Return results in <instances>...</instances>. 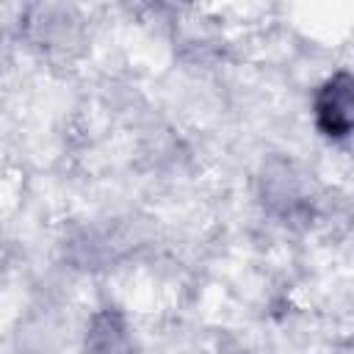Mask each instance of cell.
Wrapping results in <instances>:
<instances>
[{"mask_svg": "<svg viewBox=\"0 0 354 354\" xmlns=\"http://www.w3.org/2000/svg\"><path fill=\"white\" fill-rule=\"evenodd\" d=\"M315 122L326 138H348L351 133V75H332L315 97Z\"/></svg>", "mask_w": 354, "mask_h": 354, "instance_id": "6da1fadb", "label": "cell"}, {"mask_svg": "<svg viewBox=\"0 0 354 354\" xmlns=\"http://www.w3.org/2000/svg\"><path fill=\"white\" fill-rule=\"evenodd\" d=\"M86 351L88 354H130L124 321L111 310L94 315V324L88 329V340H86Z\"/></svg>", "mask_w": 354, "mask_h": 354, "instance_id": "7a4b0ae2", "label": "cell"}]
</instances>
